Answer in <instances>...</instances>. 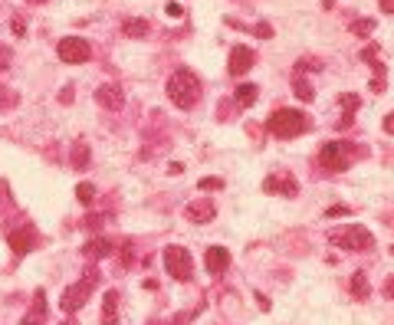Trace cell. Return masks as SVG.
I'll return each mask as SVG.
<instances>
[{"mask_svg": "<svg viewBox=\"0 0 394 325\" xmlns=\"http://www.w3.org/2000/svg\"><path fill=\"white\" fill-rule=\"evenodd\" d=\"M384 132L394 135V112H388V115H384Z\"/></svg>", "mask_w": 394, "mask_h": 325, "instance_id": "d6a6232c", "label": "cell"}, {"mask_svg": "<svg viewBox=\"0 0 394 325\" xmlns=\"http://www.w3.org/2000/svg\"><path fill=\"white\" fill-rule=\"evenodd\" d=\"M187 221L191 223H211L213 217H217V207H213V201H207V197H197V201H191L187 204Z\"/></svg>", "mask_w": 394, "mask_h": 325, "instance_id": "30bf717a", "label": "cell"}, {"mask_svg": "<svg viewBox=\"0 0 394 325\" xmlns=\"http://www.w3.org/2000/svg\"><path fill=\"white\" fill-rule=\"evenodd\" d=\"M263 191L266 194H283V197H296L299 188H296V181L292 177H283V175H273L263 181Z\"/></svg>", "mask_w": 394, "mask_h": 325, "instance_id": "4fadbf2b", "label": "cell"}, {"mask_svg": "<svg viewBox=\"0 0 394 325\" xmlns=\"http://www.w3.org/2000/svg\"><path fill=\"white\" fill-rule=\"evenodd\" d=\"M76 197H79V204H86V207H89L92 201H95V188H92L89 181H82V184L76 188Z\"/></svg>", "mask_w": 394, "mask_h": 325, "instance_id": "cb8c5ba5", "label": "cell"}, {"mask_svg": "<svg viewBox=\"0 0 394 325\" xmlns=\"http://www.w3.org/2000/svg\"><path fill=\"white\" fill-rule=\"evenodd\" d=\"M257 36L259 40H270V36H273V27H270V23H257Z\"/></svg>", "mask_w": 394, "mask_h": 325, "instance_id": "f546056e", "label": "cell"}, {"mask_svg": "<svg viewBox=\"0 0 394 325\" xmlns=\"http://www.w3.org/2000/svg\"><path fill=\"white\" fill-rule=\"evenodd\" d=\"M102 325H119V289H108L102 302Z\"/></svg>", "mask_w": 394, "mask_h": 325, "instance_id": "9a60e30c", "label": "cell"}, {"mask_svg": "<svg viewBox=\"0 0 394 325\" xmlns=\"http://www.w3.org/2000/svg\"><path fill=\"white\" fill-rule=\"evenodd\" d=\"M381 293H384V299H391V302H394V273L388 276V282L381 286Z\"/></svg>", "mask_w": 394, "mask_h": 325, "instance_id": "f1b7e54d", "label": "cell"}, {"mask_svg": "<svg viewBox=\"0 0 394 325\" xmlns=\"http://www.w3.org/2000/svg\"><path fill=\"white\" fill-rule=\"evenodd\" d=\"M10 63H14V53H10V46L0 43V73H3V69H10Z\"/></svg>", "mask_w": 394, "mask_h": 325, "instance_id": "4316f807", "label": "cell"}, {"mask_svg": "<svg viewBox=\"0 0 394 325\" xmlns=\"http://www.w3.org/2000/svg\"><path fill=\"white\" fill-rule=\"evenodd\" d=\"M20 102V96H16L14 89L10 86H3V82H0V112H7V109H14V105Z\"/></svg>", "mask_w": 394, "mask_h": 325, "instance_id": "603a6c76", "label": "cell"}, {"mask_svg": "<svg viewBox=\"0 0 394 325\" xmlns=\"http://www.w3.org/2000/svg\"><path fill=\"white\" fill-rule=\"evenodd\" d=\"M27 3H46V0H27Z\"/></svg>", "mask_w": 394, "mask_h": 325, "instance_id": "8d00e7d4", "label": "cell"}, {"mask_svg": "<svg viewBox=\"0 0 394 325\" xmlns=\"http://www.w3.org/2000/svg\"><path fill=\"white\" fill-rule=\"evenodd\" d=\"M381 3V10H384V14H394V0H378Z\"/></svg>", "mask_w": 394, "mask_h": 325, "instance_id": "836d02e7", "label": "cell"}, {"mask_svg": "<svg viewBox=\"0 0 394 325\" xmlns=\"http://www.w3.org/2000/svg\"><path fill=\"white\" fill-rule=\"evenodd\" d=\"M318 164H322V171H332V175H342V171H349V164H351V145H349V142H329V145L318 151Z\"/></svg>", "mask_w": 394, "mask_h": 325, "instance_id": "5b68a950", "label": "cell"}, {"mask_svg": "<svg viewBox=\"0 0 394 325\" xmlns=\"http://www.w3.org/2000/svg\"><path fill=\"white\" fill-rule=\"evenodd\" d=\"M197 188H200V191H224V181H220V177H204Z\"/></svg>", "mask_w": 394, "mask_h": 325, "instance_id": "484cf974", "label": "cell"}, {"mask_svg": "<svg viewBox=\"0 0 394 325\" xmlns=\"http://www.w3.org/2000/svg\"><path fill=\"white\" fill-rule=\"evenodd\" d=\"M165 14L171 16V20H181V16H184V7H181V3H165Z\"/></svg>", "mask_w": 394, "mask_h": 325, "instance_id": "83f0119b", "label": "cell"}, {"mask_svg": "<svg viewBox=\"0 0 394 325\" xmlns=\"http://www.w3.org/2000/svg\"><path fill=\"white\" fill-rule=\"evenodd\" d=\"M112 247H115L112 240H106V236H95V240H89V243L82 247V253H86L89 260H102V256H108V253H112Z\"/></svg>", "mask_w": 394, "mask_h": 325, "instance_id": "2e32d148", "label": "cell"}, {"mask_svg": "<svg viewBox=\"0 0 394 325\" xmlns=\"http://www.w3.org/2000/svg\"><path fill=\"white\" fill-rule=\"evenodd\" d=\"M257 66V53L250 49V46H233L230 49V76H243V73H250Z\"/></svg>", "mask_w": 394, "mask_h": 325, "instance_id": "9c48e42d", "label": "cell"}, {"mask_svg": "<svg viewBox=\"0 0 394 325\" xmlns=\"http://www.w3.org/2000/svg\"><path fill=\"white\" fill-rule=\"evenodd\" d=\"M329 243L332 247H342V250H371L375 247V236H371V230L368 227H362V223H349V227H338V230H332L329 234Z\"/></svg>", "mask_w": 394, "mask_h": 325, "instance_id": "3957f363", "label": "cell"}, {"mask_svg": "<svg viewBox=\"0 0 394 325\" xmlns=\"http://www.w3.org/2000/svg\"><path fill=\"white\" fill-rule=\"evenodd\" d=\"M10 30H14L16 36H20V33L27 30V23H23V16H14V20H10Z\"/></svg>", "mask_w": 394, "mask_h": 325, "instance_id": "1f68e13d", "label": "cell"}, {"mask_svg": "<svg viewBox=\"0 0 394 325\" xmlns=\"http://www.w3.org/2000/svg\"><path fill=\"white\" fill-rule=\"evenodd\" d=\"M292 92H296V99H299V102H312V99H316V89L309 86V82H305V79H296V86H292Z\"/></svg>", "mask_w": 394, "mask_h": 325, "instance_id": "7402d4cb", "label": "cell"}, {"mask_svg": "<svg viewBox=\"0 0 394 325\" xmlns=\"http://www.w3.org/2000/svg\"><path fill=\"white\" fill-rule=\"evenodd\" d=\"M165 92L178 109H194L197 99H200V79H197L194 69H174L167 76Z\"/></svg>", "mask_w": 394, "mask_h": 325, "instance_id": "6da1fadb", "label": "cell"}, {"mask_svg": "<svg viewBox=\"0 0 394 325\" xmlns=\"http://www.w3.org/2000/svg\"><path fill=\"white\" fill-rule=\"evenodd\" d=\"M7 243H10L14 256H27L33 247H40V234H36L33 223H27V227H20V230H14V234L7 236Z\"/></svg>", "mask_w": 394, "mask_h": 325, "instance_id": "ba28073f", "label": "cell"}, {"mask_svg": "<svg viewBox=\"0 0 394 325\" xmlns=\"http://www.w3.org/2000/svg\"><path fill=\"white\" fill-rule=\"evenodd\" d=\"M257 302H259V309H263V312L270 309V299H266V295H263V293H257Z\"/></svg>", "mask_w": 394, "mask_h": 325, "instance_id": "e575fe53", "label": "cell"}, {"mask_svg": "<svg viewBox=\"0 0 394 325\" xmlns=\"http://www.w3.org/2000/svg\"><path fill=\"white\" fill-rule=\"evenodd\" d=\"M259 99V92L253 82H243V86H237V105H243V109H250V105Z\"/></svg>", "mask_w": 394, "mask_h": 325, "instance_id": "ffe728a7", "label": "cell"}, {"mask_svg": "<svg viewBox=\"0 0 394 325\" xmlns=\"http://www.w3.org/2000/svg\"><path fill=\"white\" fill-rule=\"evenodd\" d=\"M46 319V302H43V293H36V302H33V309L20 319V325H43Z\"/></svg>", "mask_w": 394, "mask_h": 325, "instance_id": "ac0fdd59", "label": "cell"}, {"mask_svg": "<svg viewBox=\"0 0 394 325\" xmlns=\"http://www.w3.org/2000/svg\"><path fill=\"white\" fill-rule=\"evenodd\" d=\"M266 132L276 138H296V135L309 132V115L303 109H276L273 115L266 118Z\"/></svg>", "mask_w": 394, "mask_h": 325, "instance_id": "7a4b0ae2", "label": "cell"}, {"mask_svg": "<svg viewBox=\"0 0 394 325\" xmlns=\"http://www.w3.org/2000/svg\"><path fill=\"white\" fill-rule=\"evenodd\" d=\"M86 164H89V145H86V142H76V145H73V168L82 171Z\"/></svg>", "mask_w": 394, "mask_h": 325, "instance_id": "44dd1931", "label": "cell"}, {"mask_svg": "<svg viewBox=\"0 0 394 325\" xmlns=\"http://www.w3.org/2000/svg\"><path fill=\"white\" fill-rule=\"evenodd\" d=\"M95 282H99V273L95 269H89L86 276L79 282H73V286H66L62 289V295H60V309L66 312V315H73V312H79L86 302H89V295H92V289H95Z\"/></svg>", "mask_w": 394, "mask_h": 325, "instance_id": "277c9868", "label": "cell"}, {"mask_svg": "<svg viewBox=\"0 0 394 325\" xmlns=\"http://www.w3.org/2000/svg\"><path fill=\"white\" fill-rule=\"evenodd\" d=\"M56 53H60L62 63L79 66V63H89L92 46H89V40H82V36H62L60 43H56Z\"/></svg>", "mask_w": 394, "mask_h": 325, "instance_id": "52a82bcc", "label": "cell"}, {"mask_svg": "<svg viewBox=\"0 0 394 325\" xmlns=\"http://www.w3.org/2000/svg\"><path fill=\"white\" fill-rule=\"evenodd\" d=\"M391 253H394V247H391Z\"/></svg>", "mask_w": 394, "mask_h": 325, "instance_id": "74e56055", "label": "cell"}, {"mask_svg": "<svg viewBox=\"0 0 394 325\" xmlns=\"http://www.w3.org/2000/svg\"><path fill=\"white\" fill-rule=\"evenodd\" d=\"M165 266L178 282H187L191 276H194V256L184 250V247H167L165 250Z\"/></svg>", "mask_w": 394, "mask_h": 325, "instance_id": "8992f818", "label": "cell"}, {"mask_svg": "<svg viewBox=\"0 0 394 325\" xmlns=\"http://www.w3.org/2000/svg\"><path fill=\"white\" fill-rule=\"evenodd\" d=\"M204 266H207V273L220 276V273H224V269L230 266V253H227V247H211V250L204 253Z\"/></svg>", "mask_w": 394, "mask_h": 325, "instance_id": "5bb4252c", "label": "cell"}, {"mask_svg": "<svg viewBox=\"0 0 394 325\" xmlns=\"http://www.w3.org/2000/svg\"><path fill=\"white\" fill-rule=\"evenodd\" d=\"M60 102H73V89H62V92H60Z\"/></svg>", "mask_w": 394, "mask_h": 325, "instance_id": "d590c367", "label": "cell"}, {"mask_svg": "<svg viewBox=\"0 0 394 325\" xmlns=\"http://www.w3.org/2000/svg\"><path fill=\"white\" fill-rule=\"evenodd\" d=\"M349 286H351V295H355L358 302H364V299L371 295V286H368V276H364V273H355Z\"/></svg>", "mask_w": 394, "mask_h": 325, "instance_id": "d6986e66", "label": "cell"}, {"mask_svg": "<svg viewBox=\"0 0 394 325\" xmlns=\"http://www.w3.org/2000/svg\"><path fill=\"white\" fill-rule=\"evenodd\" d=\"M375 30V20H358V23H351V33L355 36H368Z\"/></svg>", "mask_w": 394, "mask_h": 325, "instance_id": "d4e9b609", "label": "cell"}, {"mask_svg": "<svg viewBox=\"0 0 394 325\" xmlns=\"http://www.w3.org/2000/svg\"><path fill=\"white\" fill-rule=\"evenodd\" d=\"M345 214H351L349 207H329L325 210V217H345Z\"/></svg>", "mask_w": 394, "mask_h": 325, "instance_id": "4dcf8cb0", "label": "cell"}, {"mask_svg": "<svg viewBox=\"0 0 394 325\" xmlns=\"http://www.w3.org/2000/svg\"><path fill=\"white\" fill-rule=\"evenodd\" d=\"M338 105H342V118L335 122V128H338V132H345L351 122H355V112H358V105H362V102H358V96L342 92V96H338Z\"/></svg>", "mask_w": 394, "mask_h": 325, "instance_id": "7c38bea8", "label": "cell"}, {"mask_svg": "<svg viewBox=\"0 0 394 325\" xmlns=\"http://www.w3.org/2000/svg\"><path fill=\"white\" fill-rule=\"evenodd\" d=\"M152 33V23L148 20H125L121 23V36H128V40H141V36H148Z\"/></svg>", "mask_w": 394, "mask_h": 325, "instance_id": "e0dca14e", "label": "cell"}, {"mask_svg": "<svg viewBox=\"0 0 394 325\" xmlns=\"http://www.w3.org/2000/svg\"><path fill=\"white\" fill-rule=\"evenodd\" d=\"M95 102L102 105V109H112V112H119L121 105H125V96H121V89H119V86L106 82V86L95 89Z\"/></svg>", "mask_w": 394, "mask_h": 325, "instance_id": "8fae6325", "label": "cell"}]
</instances>
